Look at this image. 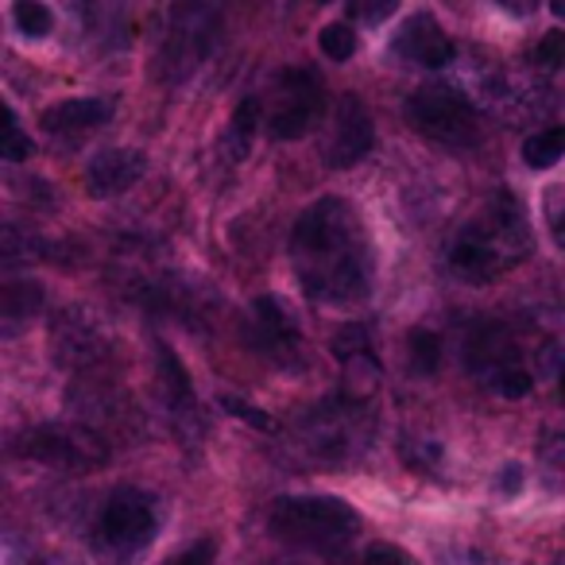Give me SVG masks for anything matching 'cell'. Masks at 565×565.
I'll list each match as a JSON object with an SVG mask.
<instances>
[{"label":"cell","instance_id":"obj_23","mask_svg":"<svg viewBox=\"0 0 565 565\" xmlns=\"http://www.w3.org/2000/svg\"><path fill=\"white\" fill-rule=\"evenodd\" d=\"M399 457L418 472H434L441 461V441L434 438H403L399 441Z\"/></svg>","mask_w":565,"mask_h":565},{"label":"cell","instance_id":"obj_33","mask_svg":"<svg viewBox=\"0 0 565 565\" xmlns=\"http://www.w3.org/2000/svg\"><path fill=\"white\" fill-rule=\"evenodd\" d=\"M225 411H228V415H236V418H244V423L259 426V430H271V418H267L264 411L248 407V403H241V399H225Z\"/></svg>","mask_w":565,"mask_h":565},{"label":"cell","instance_id":"obj_31","mask_svg":"<svg viewBox=\"0 0 565 565\" xmlns=\"http://www.w3.org/2000/svg\"><path fill=\"white\" fill-rule=\"evenodd\" d=\"M213 562H217V542L202 539L190 550H182V554H174L171 562H163V565H213Z\"/></svg>","mask_w":565,"mask_h":565},{"label":"cell","instance_id":"obj_12","mask_svg":"<svg viewBox=\"0 0 565 565\" xmlns=\"http://www.w3.org/2000/svg\"><path fill=\"white\" fill-rule=\"evenodd\" d=\"M465 361H469L472 376H477L488 392H492L508 372L523 369V364H519V341L503 322L472 326L469 341H465Z\"/></svg>","mask_w":565,"mask_h":565},{"label":"cell","instance_id":"obj_2","mask_svg":"<svg viewBox=\"0 0 565 565\" xmlns=\"http://www.w3.org/2000/svg\"><path fill=\"white\" fill-rule=\"evenodd\" d=\"M531 252V233L511 194H495L449 244V267L465 282H492Z\"/></svg>","mask_w":565,"mask_h":565},{"label":"cell","instance_id":"obj_14","mask_svg":"<svg viewBox=\"0 0 565 565\" xmlns=\"http://www.w3.org/2000/svg\"><path fill=\"white\" fill-rule=\"evenodd\" d=\"M148 171V159L136 148H105L86 163V194L89 198H117L132 190Z\"/></svg>","mask_w":565,"mask_h":565},{"label":"cell","instance_id":"obj_26","mask_svg":"<svg viewBox=\"0 0 565 565\" xmlns=\"http://www.w3.org/2000/svg\"><path fill=\"white\" fill-rule=\"evenodd\" d=\"M318 40H322L326 58H333V63H345V58H353V51H356V35L349 24H330Z\"/></svg>","mask_w":565,"mask_h":565},{"label":"cell","instance_id":"obj_10","mask_svg":"<svg viewBox=\"0 0 565 565\" xmlns=\"http://www.w3.org/2000/svg\"><path fill=\"white\" fill-rule=\"evenodd\" d=\"M248 345L287 372L307 369V349H302L299 326H295L291 310L282 307L275 295H259L256 307H252Z\"/></svg>","mask_w":565,"mask_h":565},{"label":"cell","instance_id":"obj_30","mask_svg":"<svg viewBox=\"0 0 565 565\" xmlns=\"http://www.w3.org/2000/svg\"><path fill=\"white\" fill-rule=\"evenodd\" d=\"M364 565H415V557L407 550L392 546V542H376V546L364 550Z\"/></svg>","mask_w":565,"mask_h":565},{"label":"cell","instance_id":"obj_8","mask_svg":"<svg viewBox=\"0 0 565 565\" xmlns=\"http://www.w3.org/2000/svg\"><path fill=\"white\" fill-rule=\"evenodd\" d=\"M217 40V17L205 0H174L171 20H167L163 40V74L171 82H182L205 63Z\"/></svg>","mask_w":565,"mask_h":565},{"label":"cell","instance_id":"obj_7","mask_svg":"<svg viewBox=\"0 0 565 565\" xmlns=\"http://www.w3.org/2000/svg\"><path fill=\"white\" fill-rule=\"evenodd\" d=\"M407 117L418 132L446 143V148H472L480 140L477 105L449 86H426L418 94H411Z\"/></svg>","mask_w":565,"mask_h":565},{"label":"cell","instance_id":"obj_22","mask_svg":"<svg viewBox=\"0 0 565 565\" xmlns=\"http://www.w3.org/2000/svg\"><path fill=\"white\" fill-rule=\"evenodd\" d=\"M411 364H415V372H423V376H434L441 364V341L438 333L430 330H411Z\"/></svg>","mask_w":565,"mask_h":565},{"label":"cell","instance_id":"obj_3","mask_svg":"<svg viewBox=\"0 0 565 565\" xmlns=\"http://www.w3.org/2000/svg\"><path fill=\"white\" fill-rule=\"evenodd\" d=\"M372 430H376V418H372L369 399L361 395H338V399H326L318 407H310L307 415L299 418V438L302 454L318 465H349L369 449Z\"/></svg>","mask_w":565,"mask_h":565},{"label":"cell","instance_id":"obj_15","mask_svg":"<svg viewBox=\"0 0 565 565\" xmlns=\"http://www.w3.org/2000/svg\"><path fill=\"white\" fill-rule=\"evenodd\" d=\"M395 55L411 58V63L426 66V71H441V66L454 63V40H449L446 32H441V24L434 17H426V12H418V17H411L407 24H403V32L395 35Z\"/></svg>","mask_w":565,"mask_h":565},{"label":"cell","instance_id":"obj_38","mask_svg":"<svg viewBox=\"0 0 565 565\" xmlns=\"http://www.w3.org/2000/svg\"><path fill=\"white\" fill-rule=\"evenodd\" d=\"M557 380H562V395H565V369H562V376H557Z\"/></svg>","mask_w":565,"mask_h":565},{"label":"cell","instance_id":"obj_20","mask_svg":"<svg viewBox=\"0 0 565 565\" xmlns=\"http://www.w3.org/2000/svg\"><path fill=\"white\" fill-rule=\"evenodd\" d=\"M565 156V128H539L523 140V163L531 171H546Z\"/></svg>","mask_w":565,"mask_h":565},{"label":"cell","instance_id":"obj_39","mask_svg":"<svg viewBox=\"0 0 565 565\" xmlns=\"http://www.w3.org/2000/svg\"><path fill=\"white\" fill-rule=\"evenodd\" d=\"M40 565H58V562H40Z\"/></svg>","mask_w":565,"mask_h":565},{"label":"cell","instance_id":"obj_17","mask_svg":"<svg viewBox=\"0 0 565 565\" xmlns=\"http://www.w3.org/2000/svg\"><path fill=\"white\" fill-rule=\"evenodd\" d=\"M109 117H113V102H105V97H71V102L51 105L40 117V125L51 136H78L89 132V128H102Z\"/></svg>","mask_w":565,"mask_h":565},{"label":"cell","instance_id":"obj_13","mask_svg":"<svg viewBox=\"0 0 565 565\" xmlns=\"http://www.w3.org/2000/svg\"><path fill=\"white\" fill-rule=\"evenodd\" d=\"M51 341H55V356L71 369H89V364H102L109 356L105 330L82 310H66L63 318H55Z\"/></svg>","mask_w":565,"mask_h":565},{"label":"cell","instance_id":"obj_27","mask_svg":"<svg viewBox=\"0 0 565 565\" xmlns=\"http://www.w3.org/2000/svg\"><path fill=\"white\" fill-rule=\"evenodd\" d=\"M4 159L9 163H24L28 156H32V140L24 136V128H20V117H17V109H4Z\"/></svg>","mask_w":565,"mask_h":565},{"label":"cell","instance_id":"obj_37","mask_svg":"<svg viewBox=\"0 0 565 565\" xmlns=\"http://www.w3.org/2000/svg\"><path fill=\"white\" fill-rule=\"evenodd\" d=\"M550 12H554L557 20H565V0H550Z\"/></svg>","mask_w":565,"mask_h":565},{"label":"cell","instance_id":"obj_11","mask_svg":"<svg viewBox=\"0 0 565 565\" xmlns=\"http://www.w3.org/2000/svg\"><path fill=\"white\" fill-rule=\"evenodd\" d=\"M372 143H376L372 113L364 109V102L356 94H345L338 109H333V125H330V136H326V148H322L326 163H330L333 171L356 167L372 151Z\"/></svg>","mask_w":565,"mask_h":565},{"label":"cell","instance_id":"obj_21","mask_svg":"<svg viewBox=\"0 0 565 565\" xmlns=\"http://www.w3.org/2000/svg\"><path fill=\"white\" fill-rule=\"evenodd\" d=\"M12 20H17V28L28 40H43V35H51V28H55V17H51V9L43 0H17Z\"/></svg>","mask_w":565,"mask_h":565},{"label":"cell","instance_id":"obj_5","mask_svg":"<svg viewBox=\"0 0 565 565\" xmlns=\"http://www.w3.org/2000/svg\"><path fill=\"white\" fill-rule=\"evenodd\" d=\"M12 454L24 457V461L51 465V469H58V472H89L109 461V441H105L94 426L43 423L20 434V438L12 441Z\"/></svg>","mask_w":565,"mask_h":565},{"label":"cell","instance_id":"obj_1","mask_svg":"<svg viewBox=\"0 0 565 565\" xmlns=\"http://www.w3.org/2000/svg\"><path fill=\"white\" fill-rule=\"evenodd\" d=\"M291 259L302 291L330 307L369 299L376 279V256L364 236L361 213L345 198H322L295 221Z\"/></svg>","mask_w":565,"mask_h":565},{"label":"cell","instance_id":"obj_34","mask_svg":"<svg viewBox=\"0 0 565 565\" xmlns=\"http://www.w3.org/2000/svg\"><path fill=\"white\" fill-rule=\"evenodd\" d=\"M500 4L511 12V17H531L534 4H539V0H500Z\"/></svg>","mask_w":565,"mask_h":565},{"label":"cell","instance_id":"obj_28","mask_svg":"<svg viewBox=\"0 0 565 565\" xmlns=\"http://www.w3.org/2000/svg\"><path fill=\"white\" fill-rule=\"evenodd\" d=\"M534 63L539 71H562L565 66V32H546L534 47Z\"/></svg>","mask_w":565,"mask_h":565},{"label":"cell","instance_id":"obj_18","mask_svg":"<svg viewBox=\"0 0 565 565\" xmlns=\"http://www.w3.org/2000/svg\"><path fill=\"white\" fill-rule=\"evenodd\" d=\"M256 125H259V102L256 97H244V102L233 109V120H228L225 136H221V151L228 156V163H241V159L252 151Z\"/></svg>","mask_w":565,"mask_h":565},{"label":"cell","instance_id":"obj_36","mask_svg":"<svg viewBox=\"0 0 565 565\" xmlns=\"http://www.w3.org/2000/svg\"><path fill=\"white\" fill-rule=\"evenodd\" d=\"M554 241L565 248V213H557V217H554Z\"/></svg>","mask_w":565,"mask_h":565},{"label":"cell","instance_id":"obj_24","mask_svg":"<svg viewBox=\"0 0 565 565\" xmlns=\"http://www.w3.org/2000/svg\"><path fill=\"white\" fill-rule=\"evenodd\" d=\"M539 461L546 465V472H562V477H565V423L546 426V430H542Z\"/></svg>","mask_w":565,"mask_h":565},{"label":"cell","instance_id":"obj_40","mask_svg":"<svg viewBox=\"0 0 565 565\" xmlns=\"http://www.w3.org/2000/svg\"><path fill=\"white\" fill-rule=\"evenodd\" d=\"M318 4H326V0H318Z\"/></svg>","mask_w":565,"mask_h":565},{"label":"cell","instance_id":"obj_4","mask_svg":"<svg viewBox=\"0 0 565 565\" xmlns=\"http://www.w3.org/2000/svg\"><path fill=\"white\" fill-rule=\"evenodd\" d=\"M275 539L295 542V546H345L361 531V515L345 500L333 495H282L267 515Z\"/></svg>","mask_w":565,"mask_h":565},{"label":"cell","instance_id":"obj_29","mask_svg":"<svg viewBox=\"0 0 565 565\" xmlns=\"http://www.w3.org/2000/svg\"><path fill=\"white\" fill-rule=\"evenodd\" d=\"M349 9H353V17H361L364 24H384V20L399 9V0H353Z\"/></svg>","mask_w":565,"mask_h":565},{"label":"cell","instance_id":"obj_19","mask_svg":"<svg viewBox=\"0 0 565 565\" xmlns=\"http://www.w3.org/2000/svg\"><path fill=\"white\" fill-rule=\"evenodd\" d=\"M0 310H4V330H20L32 315L43 310V291L35 282H24V279H12L4 282V299H0Z\"/></svg>","mask_w":565,"mask_h":565},{"label":"cell","instance_id":"obj_9","mask_svg":"<svg viewBox=\"0 0 565 565\" xmlns=\"http://www.w3.org/2000/svg\"><path fill=\"white\" fill-rule=\"evenodd\" d=\"M326 113V82L310 66H291L275 78V105L267 117L271 140H302Z\"/></svg>","mask_w":565,"mask_h":565},{"label":"cell","instance_id":"obj_32","mask_svg":"<svg viewBox=\"0 0 565 565\" xmlns=\"http://www.w3.org/2000/svg\"><path fill=\"white\" fill-rule=\"evenodd\" d=\"M441 565H503V562L492 554H484V550H477V546H454V550L441 554Z\"/></svg>","mask_w":565,"mask_h":565},{"label":"cell","instance_id":"obj_16","mask_svg":"<svg viewBox=\"0 0 565 565\" xmlns=\"http://www.w3.org/2000/svg\"><path fill=\"white\" fill-rule=\"evenodd\" d=\"M156 376H159V392H163L167 415H171L174 430H179V434L198 430V399H194V387H190L182 361L167 345H156Z\"/></svg>","mask_w":565,"mask_h":565},{"label":"cell","instance_id":"obj_35","mask_svg":"<svg viewBox=\"0 0 565 565\" xmlns=\"http://www.w3.org/2000/svg\"><path fill=\"white\" fill-rule=\"evenodd\" d=\"M519 480H523V469H519V465H508V469H503V477H500V488H503V492H515Z\"/></svg>","mask_w":565,"mask_h":565},{"label":"cell","instance_id":"obj_6","mask_svg":"<svg viewBox=\"0 0 565 565\" xmlns=\"http://www.w3.org/2000/svg\"><path fill=\"white\" fill-rule=\"evenodd\" d=\"M156 526H159L156 495L140 492V488H117L105 500L102 515H97L94 546L105 557H128L156 539Z\"/></svg>","mask_w":565,"mask_h":565},{"label":"cell","instance_id":"obj_25","mask_svg":"<svg viewBox=\"0 0 565 565\" xmlns=\"http://www.w3.org/2000/svg\"><path fill=\"white\" fill-rule=\"evenodd\" d=\"M364 353H372L369 330H364V326H341V333L333 338V356H338L341 364H349Z\"/></svg>","mask_w":565,"mask_h":565}]
</instances>
